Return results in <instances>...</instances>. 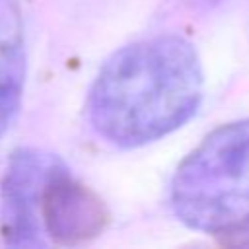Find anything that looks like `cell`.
Here are the masks:
<instances>
[{
  "mask_svg": "<svg viewBox=\"0 0 249 249\" xmlns=\"http://www.w3.org/2000/svg\"><path fill=\"white\" fill-rule=\"evenodd\" d=\"M202 97V68L195 47L160 35L115 53L88 97L91 126L109 142L130 148L179 128Z\"/></svg>",
  "mask_w": 249,
  "mask_h": 249,
  "instance_id": "cell-1",
  "label": "cell"
},
{
  "mask_svg": "<svg viewBox=\"0 0 249 249\" xmlns=\"http://www.w3.org/2000/svg\"><path fill=\"white\" fill-rule=\"evenodd\" d=\"M171 204L193 230L226 233L249 226V119L216 128L183 160Z\"/></svg>",
  "mask_w": 249,
  "mask_h": 249,
  "instance_id": "cell-2",
  "label": "cell"
},
{
  "mask_svg": "<svg viewBox=\"0 0 249 249\" xmlns=\"http://www.w3.org/2000/svg\"><path fill=\"white\" fill-rule=\"evenodd\" d=\"M25 82V39L18 0H0V136L12 124Z\"/></svg>",
  "mask_w": 249,
  "mask_h": 249,
  "instance_id": "cell-3",
  "label": "cell"
}]
</instances>
